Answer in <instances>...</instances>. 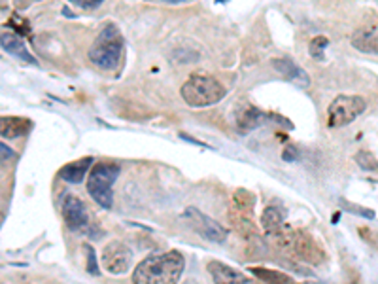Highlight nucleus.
I'll return each mask as SVG.
<instances>
[{
  "label": "nucleus",
  "mask_w": 378,
  "mask_h": 284,
  "mask_svg": "<svg viewBox=\"0 0 378 284\" xmlns=\"http://www.w3.org/2000/svg\"><path fill=\"white\" fill-rule=\"evenodd\" d=\"M356 160H358V165L361 167L363 171H378V161L372 153L359 152Z\"/></svg>",
  "instance_id": "4be33fe9"
},
{
  "label": "nucleus",
  "mask_w": 378,
  "mask_h": 284,
  "mask_svg": "<svg viewBox=\"0 0 378 284\" xmlns=\"http://www.w3.org/2000/svg\"><path fill=\"white\" fill-rule=\"evenodd\" d=\"M254 205L255 197L248 190H237L233 194V205L229 210V220L233 228L244 235V239L255 237L254 226Z\"/></svg>",
  "instance_id": "423d86ee"
},
{
  "label": "nucleus",
  "mask_w": 378,
  "mask_h": 284,
  "mask_svg": "<svg viewBox=\"0 0 378 284\" xmlns=\"http://www.w3.org/2000/svg\"><path fill=\"white\" fill-rule=\"evenodd\" d=\"M33 131V122L19 116H0V139H19Z\"/></svg>",
  "instance_id": "ddd939ff"
},
{
  "label": "nucleus",
  "mask_w": 378,
  "mask_h": 284,
  "mask_svg": "<svg viewBox=\"0 0 378 284\" xmlns=\"http://www.w3.org/2000/svg\"><path fill=\"white\" fill-rule=\"evenodd\" d=\"M352 46L363 53H377L378 56V31L377 28H359L352 36Z\"/></svg>",
  "instance_id": "f3484780"
},
{
  "label": "nucleus",
  "mask_w": 378,
  "mask_h": 284,
  "mask_svg": "<svg viewBox=\"0 0 378 284\" xmlns=\"http://www.w3.org/2000/svg\"><path fill=\"white\" fill-rule=\"evenodd\" d=\"M83 250H85V256H87V271L91 275H98V264H96L95 250L91 249L89 244H83Z\"/></svg>",
  "instance_id": "5701e85b"
},
{
  "label": "nucleus",
  "mask_w": 378,
  "mask_h": 284,
  "mask_svg": "<svg viewBox=\"0 0 378 284\" xmlns=\"http://www.w3.org/2000/svg\"><path fill=\"white\" fill-rule=\"evenodd\" d=\"M101 262H103L104 269L108 271L110 275H123L131 267V249L121 241H112V243L104 247L103 254H101Z\"/></svg>",
  "instance_id": "9d476101"
},
{
  "label": "nucleus",
  "mask_w": 378,
  "mask_h": 284,
  "mask_svg": "<svg viewBox=\"0 0 378 284\" xmlns=\"http://www.w3.org/2000/svg\"><path fill=\"white\" fill-rule=\"evenodd\" d=\"M284 224H286V212H284L280 207H275V205H270L263 210L261 215V226L265 229V233H270V231H275V229L282 228Z\"/></svg>",
  "instance_id": "a211bd4d"
},
{
  "label": "nucleus",
  "mask_w": 378,
  "mask_h": 284,
  "mask_svg": "<svg viewBox=\"0 0 378 284\" xmlns=\"http://www.w3.org/2000/svg\"><path fill=\"white\" fill-rule=\"evenodd\" d=\"M93 165V158H82V160H76L69 165H65L59 171V178L69 184H80L85 178V174Z\"/></svg>",
  "instance_id": "dca6fc26"
},
{
  "label": "nucleus",
  "mask_w": 378,
  "mask_h": 284,
  "mask_svg": "<svg viewBox=\"0 0 378 284\" xmlns=\"http://www.w3.org/2000/svg\"><path fill=\"white\" fill-rule=\"evenodd\" d=\"M208 273H210V277H212L214 283H221V284L250 283V278H248L246 275H242V273H239V271H234L233 267L221 264V262H216V260L208 264Z\"/></svg>",
  "instance_id": "4468645a"
},
{
  "label": "nucleus",
  "mask_w": 378,
  "mask_h": 284,
  "mask_svg": "<svg viewBox=\"0 0 378 284\" xmlns=\"http://www.w3.org/2000/svg\"><path fill=\"white\" fill-rule=\"evenodd\" d=\"M0 48L4 49L6 53L10 56H14L15 59H19V61L31 62V65H36V57L28 51V48L25 46V40H23V36L17 35L15 31L12 28H2L0 31Z\"/></svg>",
  "instance_id": "9b49d317"
},
{
  "label": "nucleus",
  "mask_w": 378,
  "mask_h": 284,
  "mask_svg": "<svg viewBox=\"0 0 378 284\" xmlns=\"http://www.w3.org/2000/svg\"><path fill=\"white\" fill-rule=\"evenodd\" d=\"M341 207L344 210H348L352 215H358L361 218H367V220H372L375 218V210H369V208H363L361 205H354V203L346 201V199H341Z\"/></svg>",
  "instance_id": "412c9836"
},
{
  "label": "nucleus",
  "mask_w": 378,
  "mask_h": 284,
  "mask_svg": "<svg viewBox=\"0 0 378 284\" xmlns=\"http://www.w3.org/2000/svg\"><path fill=\"white\" fill-rule=\"evenodd\" d=\"M119 174V165L114 161H98L93 165L89 176H87V194L93 197V201L103 208H110L114 197H112V184L116 182Z\"/></svg>",
  "instance_id": "39448f33"
},
{
  "label": "nucleus",
  "mask_w": 378,
  "mask_h": 284,
  "mask_svg": "<svg viewBox=\"0 0 378 284\" xmlns=\"http://www.w3.org/2000/svg\"><path fill=\"white\" fill-rule=\"evenodd\" d=\"M186 267L184 256L172 250L165 254H155V256L146 258L140 262L132 273V283L137 284H171L178 283L182 273Z\"/></svg>",
  "instance_id": "f03ea898"
},
{
  "label": "nucleus",
  "mask_w": 378,
  "mask_h": 284,
  "mask_svg": "<svg viewBox=\"0 0 378 284\" xmlns=\"http://www.w3.org/2000/svg\"><path fill=\"white\" fill-rule=\"evenodd\" d=\"M123 56V36L114 23L98 33L89 48V61L103 70H116Z\"/></svg>",
  "instance_id": "7ed1b4c3"
},
{
  "label": "nucleus",
  "mask_w": 378,
  "mask_h": 284,
  "mask_svg": "<svg viewBox=\"0 0 378 284\" xmlns=\"http://www.w3.org/2000/svg\"><path fill=\"white\" fill-rule=\"evenodd\" d=\"M72 4H76L78 8H83V10H95L103 4V0H69Z\"/></svg>",
  "instance_id": "393cba45"
},
{
  "label": "nucleus",
  "mask_w": 378,
  "mask_h": 284,
  "mask_svg": "<svg viewBox=\"0 0 378 284\" xmlns=\"http://www.w3.org/2000/svg\"><path fill=\"white\" fill-rule=\"evenodd\" d=\"M267 237L270 244L286 256L295 258L310 265H320L325 260V252L322 247L314 241V237L302 229H293L289 228L288 224H284L282 228L267 233Z\"/></svg>",
  "instance_id": "f257e3e1"
},
{
  "label": "nucleus",
  "mask_w": 378,
  "mask_h": 284,
  "mask_svg": "<svg viewBox=\"0 0 378 284\" xmlns=\"http://www.w3.org/2000/svg\"><path fill=\"white\" fill-rule=\"evenodd\" d=\"M273 67H275L276 72H278L284 80L295 83L299 87H307V85H310V76L307 74V70L302 69V67H299V65L291 61V59H286V57H282V59H275V61H273Z\"/></svg>",
  "instance_id": "f8f14e48"
},
{
  "label": "nucleus",
  "mask_w": 378,
  "mask_h": 284,
  "mask_svg": "<svg viewBox=\"0 0 378 284\" xmlns=\"http://www.w3.org/2000/svg\"><path fill=\"white\" fill-rule=\"evenodd\" d=\"M367 108V101L359 95H338L327 108L329 127H344L361 116Z\"/></svg>",
  "instance_id": "0eeeda50"
},
{
  "label": "nucleus",
  "mask_w": 378,
  "mask_h": 284,
  "mask_svg": "<svg viewBox=\"0 0 378 284\" xmlns=\"http://www.w3.org/2000/svg\"><path fill=\"white\" fill-rule=\"evenodd\" d=\"M250 271H252V275H254L255 278H259V281H263V283H273V284L293 283V278L289 277V275H286V273H280V271L265 269V267H250Z\"/></svg>",
  "instance_id": "6ab92c4d"
},
{
  "label": "nucleus",
  "mask_w": 378,
  "mask_h": 284,
  "mask_svg": "<svg viewBox=\"0 0 378 284\" xmlns=\"http://www.w3.org/2000/svg\"><path fill=\"white\" fill-rule=\"evenodd\" d=\"M327 46H329V38L327 36H316L314 40H310V56L314 57L316 61H322Z\"/></svg>",
  "instance_id": "aec40b11"
},
{
  "label": "nucleus",
  "mask_w": 378,
  "mask_h": 284,
  "mask_svg": "<svg viewBox=\"0 0 378 284\" xmlns=\"http://www.w3.org/2000/svg\"><path fill=\"white\" fill-rule=\"evenodd\" d=\"M182 99L186 101L189 106L195 108H205V106H212V104L220 103L221 99L225 97V87L220 80L212 76H205V74H193L184 82L182 85Z\"/></svg>",
  "instance_id": "20e7f679"
},
{
  "label": "nucleus",
  "mask_w": 378,
  "mask_h": 284,
  "mask_svg": "<svg viewBox=\"0 0 378 284\" xmlns=\"http://www.w3.org/2000/svg\"><path fill=\"white\" fill-rule=\"evenodd\" d=\"M268 122V114H265L259 108H255V106H246V108H242L239 112V116H237V125H239V129L242 133L248 131H254L257 127H261L263 124H267Z\"/></svg>",
  "instance_id": "2eb2a0df"
},
{
  "label": "nucleus",
  "mask_w": 378,
  "mask_h": 284,
  "mask_svg": "<svg viewBox=\"0 0 378 284\" xmlns=\"http://www.w3.org/2000/svg\"><path fill=\"white\" fill-rule=\"evenodd\" d=\"M38 2H40V0H38Z\"/></svg>",
  "instance_id": "bb28decb"
},
{
  "label": "nucleus",
  "mask_w": 378,
  "mask_h": 284,
  "mask_svg": "<svg viewBox=\"0 0 378 284\" xmlns=\"http://www.w3.org/2000/svg\"><path fill=\"white\" fill-rule=\"evenodd\" d=\"M62 218L70 231L76 233H93V222L85 203L74 195H67L62 201Z\"/></svg>",
  "instance_id": "6e6552de"
},
{
  "label": "nucleus",
  "mask_w": 378,
  "mask_h": 284,
  "mask_svg": "<svg viewBox=\"0 0 378 284\" xmlns=\"http://www.w3.org/2000/svg\"><path fill=\"white\" fill-rule=\"evenodd\" d=\"M184 216H186L187 224H189L203 239H207L210 243H223L227 239V229L223 228L221 224L216 222V220H212L210 216H207L205 212H200L199 208L187 207Z\"/></svg>",
  "instance_id": "1a4fd4ad"
},
{
  "label": "nucleus",
  "mask_w": 378,
  "mask_h": 284,
  "mask_svg": "<svg viewBox=\"0 0 378 284\" xmlns=\"http://www.w3.org/2000/svg\"><path fill=\"white\" fill-rule=\"evenodd\" d=\"M161 2H166V4H180V2H187V0H161Z\"/></svg>",
  "instance_id": "a878e982"
},
{
  "label": "nucleus",
  "mask_w": 378,
  "mask_h": 284,
  "mask_svg": "<svg viewBox=\"0 0 378 284\" xmlns=\"http://www.w3.org/2000/svg\"><path fill=\"white\" fill-rule=\"evenodd\" d=\"M14 160H17V152L4 144V142H0V163H8V161Z\"/></svg>",
  "instance_id": "b1692460"
}]
</instances>
